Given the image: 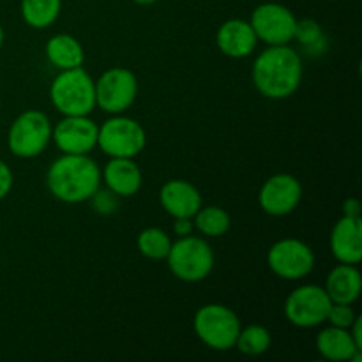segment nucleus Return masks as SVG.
I'll return each instance as SVG.
<instances>
[{"label":"nucleus","instance_id":"nucleus-1","mask_svg":"<svg viewBox=\"0 0 362 362\" xmlns=\"http://www.w3.org/2000/svg\"><path fill=\"white\" fill-rule=\"evenodd\" d=\"M304 74L303 57L292 46H269L255 59L251 67L255 88L264 98L286 99L300 87Z\"/></svg>","mask_w":362,"mask_h":362},{"label":"nucleus","instance_id":"nucleus-2","mask_svg":"<svg viewBox=\"0 0 362 362\" xmlns=\"http://www.w3.org/2000/svg\"><path fill=\"white\" fill-rule=\"evenodd\" d=\"M46 186L57 200L81 204L101 187V170L88 154H62L49 166Z\"/></svg>","mask_w":362,"mask_h":362},{"label":"nucleus","instance_id":"nucleus-3","mask_svg":"<svg viewBox=\"0 0 362 362\" xmlns=\"http://www.w3.org/2000/svg\"><path fill=\"white\" fill-rule=\"evenodd\" d=\"M49 99L64 117L90 115L95 108L94 78L81 66L60 71L52 81Z\"/></svg>","mask_w":362,"mask_h":362},{"label":"nucleus","instance_id":"nucleus-4","mask_svg":"<svg viewBox=\"0 0 362 362\" xmlns=\"http://www.w3.org/2000/svg\"><path fill=\"white\" fill-rule=\"evenodd\" d=\"M166 262L177 279L184 283H200L209 278L214 269L216 257L204 237L186 235L172 243Z\"/></svg>","mask_w":362,"mask_h":362},{"label":"nucleus","instance_id":"nucleus-5","mask_svg":"<svg viewBox=\"0 0 362 362\" xmlns=\"http://www.w3.org/2000/svg\"><path fill=\"white\" fill-rule=\"evenodd\" d=\"M193 329L209 349L226 352L233 349L240 331V320L225 304H205L194 313Z\"/></svg>","mask_w":362,"mask_h":362},{"label":"nucleus","instance_id":"nucleus-6","mask_svg":"<svg viewBox=\"0 0 362 362\" xmlns=\"http://www.w3.org/2000/svg\"><path fill=\"white\" fill-rule=\"evenodd\" d=\"M52 122L46 113L39 110H27L13 120L7 133V145L11 154L21 159L41 156L52 141Z\"/></svg>","mask_w":362,"mask_h":362},{"label":"nucleus","instance_id":"nucleus-7","mask_svg":"<svg viewBox=\"0 0 362 362\" xmlns=\"http://www.w3.org/2000/svg\"><path fill=\"white\" fill-rule=\"evenodd\" d=\"M147 145V133L131 117L113 115L99 126L98 147L110 158H136Z\"/></svg>","mask_w":362,"mask_h":362},{"label":"nucleus","instance_id":"nucleus-8","mask_svg":"<svg viewBox=\"0 0 362 362\" xmlns=\"http://www.w3.org/2000/svg\"><path fill=\"white\" fill-rule=\"evenodd\" d=\"M95 83V106L110 115H120L133 106L138 95L136 74L127 67H110Z\"/></svg>","mask_w":362,"mask_h":362},{"label":"nucleus","instance_id":"nucleus-9","mask_svg":"<svg viewBox=\"0 0 362 362\" xmlns=\"http://www.w3.org/2000/svg\"><path fill=\"white\" fill-rule=\"evenodd\" d=\"M332 306L331 297L324 286L303 285L297 286L285 300V318L299 329H311L327 322L329 310Z\"/></svg>","mask_w":362,"mask_h":362},{"label":"nucleus","instance_id":"nucleus-10","mask_svg":"<svg viewBox=\"0 0 362 362\" xmlns=\"http://www.w3.org/2000/svg\"><path fill=\"white\" fill-rule=\"evenodd\" d=\"M269 269L285 281H299L315 267V253L299 239H281L267 253Z\"/></svg>","mask_w":362,"mask_h":362},{"label":"nucleus","instance_id":"nucleus-11","mask_svg":"<svg viewBox=\"0 0 362 362\" xmlns=\"http://www.w3.org/2000/svg\"><path fill=\"white\" fill-rule=\"evenodd\" d=\"M250 23L258 41H264L267 46H281L293 41L297 18L283 4L265 2L253 11Z\"/></svg>","mask_w":362,"mask_h":362},{"label":"nucleus","instance_id":"nucleus-12","mask_svg":"<svg viewBox=\"0 0 362 362\" xmlns=\"http://www.w3.org/2000/svg\"><path fill=\"white\" fill-rule=\"evenodd\" d=\"M303 200V184L292 173H276L269 177L258 191V205L274 218L288 216Z\"/></svg>","mask_w":362,"mask_h":362},{"label":"nucleus","instance_id":"nucleus-13","mask_svg":"<svg viewBox=\"0 0 362 362\" xmlns=\"http://www.w3.org/2000/svg\"><path fill=\"white\" fill-rule=\"evenodd\" d=\"M99 126L88 115L64 117L52 129V140L62 154H90L98 147Z\"/></svg>","mask_w":362,"mask_h":362},{"label":"nucleus","instance_id":"nucleus-14","mask_svg":"<svg viewBox=\"0 0 362 362\" xmlns=\"http://www.w3.org/2000/svg\"><path fill=\"white\" fill-rule=\"evenodd\" d=\"M329 246L339 264H359L362 260V219L341 216L332 226Z\"/></svg>","mask_w":362,"mask_h":362},{"label":"nucleus","instance_id":"nucleus-15","mask_svg":"<svg viewBox=\"0 0 362 362\" xmlns=\"http://www.w3.org/2000/svg\"><path fill=\"white\" fill-rule=\"evenodd\" d=\"M159 204L166 214L175 218H193L204 205L197 186L184 179H172L163 184L159 191Z\"/></svg>","mask_w":362,"mask_h":362},{"label":"nucleus","instance_id":"nucleus-16","mask_svg":"<svg viewBox=\"0 0 362 362\" xmlns=\"http://www.w3.org/2000/svg\"><path fill=\"white\" fill-rule=\"evenodd\" d=\"M257 34L247 20L232 18L226 20L216 34V45L223 55L230 59H246L257 48Z\"/></svg>","mask_w":362,"mask_h":362},{"label":"nucleus","instance_id":"nucleus-17","mask_svg":"<svg viewBox=\"0 0 362 362\" xmlns=\"http://www.w3.org/2000/svg\"><path fill=\"white\" fill-rule=\"evenodd\" d=\"M101 182L119 198H129L140 191L144 175L131 158H112L101 172Z\"/></svg>","mask_w":362,"mask_h":362},{"label":"nucleus","instance_id":"nucleus-18","mask_svg":"<svg viewBox=\"0 0 362 362\" xmlns=\"http://www.w3.org/2000/svg\"><path fill=\"white\" fill-rule=\"evenodd\" d=\"M325 292L332 303L354 304L361 297L362 278L357 265L339 264L329 272L325 281Z\"/></svg>","mask_w":362,"mask_h":362},{"label":"nucleus","instance_id":"nucleus-19","mask_svg":"<svg viewBox=\"0 0 362 362\" xmlns=\"http://www.w3.org/2000/svg\"><path fill=\"white\" fill-rule=\"evenodd\" d=\"M317 350L324 359L332 362H352L356 354L362 352L357 349L349 329H339L334 325L322 329L317 336Z\"/></svg>","mask_w":362,"mask_h":362},{"label":"nucleus","instance_id":"nucleus-20","mask_svg":"<svg viewBox=\"0 0 362 362\" xmlns=\"http://www.w3.org/2000/svg\"><path fill=\"white\" fill-rule=\"evenodd\" d=\"M46 59L57 69L66 71L83 66L85 52L81 42L71 34H57L46 42Z\"/></svg>","mask_w":362,"mask_h":362},{"label":"nucleus","instance_id":"nucleus-21","mask_svg":"<svg viewBox=\"0 0 362 362\" xmlns=\"http://www.w3.org/2000/svg\"><path fill=\"white\" fill-rule=\"evenodd\" d=\"M62 0H21V16L32 28L52 27L60 16Z\"/></svg>","mask_w":362,"mask_h":362},{"label":"nucleus","instance_id":"nucleus-22","mask_svg":"<svg viewBox=\"0 0 362 362\" xmlns=\"http://www.w3.org/2000/svg\"><path fill=\"white\" fill-rule=\"evenodd\" d=\"M194 230L205 237H221L232 226V218L225 209L218 207V205H202L198 209L197 214L193 216Z\"/></svg>","mask_w":362,"mask_h":362},{"label":"nucleus","instance_id":"nucleus-23","mask_svg":"<svg viewBox=\"0 0 362 362\" xmlns=\"http://www.w3.org/2000/svg\"><path fill=\"white\" fill-rule=\"evenodd\" d=\"M136 246L138 251L148 260H166L170 247H172V239L165 230L158 228V226H148L140 232Z\"/></svg>","mask_w":362,"mask_h":362},{"label":"nucleus","instance_id":"nucleus-24","mask_svg":"<svg viewBox=\"0 0 362 362\" xmlns=\"http://www.w3.org/2000/svg\"><path fill=\"white\" fill-rule=\"evenodd\" d=\"M272 345V336L269 329L264 325H247V327H240L239 336L233 349L239 350L240 354L250 357H258L262 354L267 352Z\"/></svg>","mask_w":362,"mask_h":362},{"label":"nucleus","instance_id":"nucleus-25","mask_svg":"<svg viewBox=\"0 0 362 362\" xmlns=\"http://www.w3.org/2000/svg\"><path fill=\"white\" fill-rule=\"evenodd\" d=\"M293 39L308 49L310 55H320L327 49V39H325L324 30H322L320 23L313 18H304V20H297L296 32H293Z\"/></svg>","mask_w":362,"mask_h":362},{"label":"nucleus","instance_id":"nucleus-26","mask_svg":"<svg viewBox=\"0 0 362 362\" xmlns=\"http://www.w3.org/2000/svg\"><path fill=\"white\" fill-rule=\"evenodd\" d=\"M88 202H90L92 209H94L98 214L112 216L119 211V197H117L115 193H112L108 187H106V189H101V187H99Z\"/></svg>","mask_w":362,"mask_h":362},{"label":"nucleus","instance_id":"nucleus-27","mask_svg":"<svg viewBox=\"0 0 362 362\" xmlns=\"http://www.w3.org/2000/svg\"><path fill=\"white\" fill-rule=\"evenodd\" d=\"M357 318L356 311H354L352 304H338L332 303L331 310H329L327 322L334 327L339 329H350V325L354 324V320Z\"/></svg>","mask_w":362,"mask_h":362},{"label":"nucleus","instance_id":"nucleus-28","mask_svg":"<svg viewBox=\"0 0 362 362\" xmlns=\"http://www.w3.org/2000/svg\"><path fill=\"white\" fill-rule=\"evenodd\" d=\"M13 182L14 179H13V172H11L9 165L0 159V200H4V198L11 193V189H13Z\"/></svg>","mask_w":362,"mask_h":362},{"label":"nucleus","instance_id":"nucleus-29","mask_svg":"<svg viewBox=\"0 0 362 362\" xmlns=\"http://www.w3.org/2000/svg\"><path fill=\"white\" fill-rule=\"evenodd\" d=\"M194 230V225H193V218H175L173 219V232H175V235L179 237H186V235H191Z\"/></svg>","mask_w":362,"mask_h":362},{"label":"nucleus","instance_id":"nucleus-30","mask_svg":"<svg viewBox=\"0 0 362 362\" xmlns=\"http://www.w3.org/2000/svg\"><path fill=\"white\" fill-rule=\"evenodd\" d=\"M343 216H349V218H361V204L356 198H349V200L343 202L341 207Z\"/></svg>","mask_w":362,"mask_h":362},{"label":"nucleus","instance_id":"nucleus-31","mask_svg":"<svg viewBox=\"0 0 362 362\" xmlns=\"http://www.w3.org/2000/svg\"><path fill=\"white\" fill-rule=\"evenodd\" d=\"M350 334H352L354 341H356L357 349L362 350V318L357 317L356 320H354V324L350 325Z\"/></svg>","mask_w":362,"mask_h":362},{"label":"nucleus","instance_id":"nucleus-32","mask_svg":"<svg viewBox=\"0 0 362 362\" xmlns=\"http://www.w3.org/2000/svg\"><path fill=\"white\" fill-rule=\"evenodd\" d=\"M134 4H138V6H152V4H156L158 0H133Z\"/></svg>","mask_w":362,"mask_h":362},{"label":"nucleus","instance_id":"nucleus-33","mask_svg":"<svg viewBox=\"0 0 362 362\" xmlns=\"http://www.w3.org/2000/svg\"><path fill=\"white\" fill-rule=\"evenodd\" d=\"M2 45H4V28L2 25H0V48H2Z\"/></svg>","mask_w":362,"mask_h":362}]
</instances>
